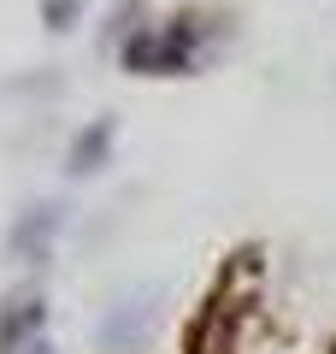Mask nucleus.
<instances>
[{
    "label": "nucleus",
    "mask_w": 336,
    "mask_h": 354,
    "mask_svg": "<svg viewBox=\"0 0 336 354\" xmlns=\"http://www.w3.org/2000/svg\"><path fill=\"white\" fill-rule=\"evenodd\" d=\"M124 71H142V77H160V30H130L124 36Z\"/></svg>",
    "instance_id": "nucleus-6"
},
{
    "label": "nucleus",
    "mask_w": 336,
    "mask_h": 354,
    "mask_svg": "<svg viewBox=\"0 0 336 354\" xmlns=\"http://www.w3.org/2000/svg\"><path fill=\"white\" fill-rule=\"evenodd\" d=\"M59 230H65V207L59 201H36V207H24V213L12 218V230H6V254L24 260V266H41L53 254V242H59Z\"/></svg>",
    "instance_id": "nucleus-1"
},
{
    "label": "nucleus",
    "mask_w": 336,
    "mask_h": 354,
    "mask_svg": "<svg viewBox=\"0 0 336 354\" xmlns=\"http://www.w3.org/2000/svg\"><path fill=\"white\" fill-rule=\"evenodd\" d=\"M112 136H118V124H112V118H88V124L71 136V153H65V171H71V177H95L100 165L112 160Z\"/></svg>",
    "instance_id": "nucleus-4"
},
{
    "label": "nucleus",
    "mask_w": 336,
    "mask_h": 354,
    "mask_svg": "<svg viewBox=\"0 0 336 354\" xmlns=\"http://www.w3.org/2000/svg\"><path fill=\"white\" fill-rule=\"evenodd\" d=\"M24 354H59V348H53V342H48V337H41V342H30V348H24Z\"/></svg>",
    "instance_id": "nucleus-9"
},
{
    "label": "nucleus",
    "mask_w": 336,
    "mask_h": 354,
    "mask_svg": "<svg viewBox=\"0 0 336 354\" xmlns=\"http://www.w3.org/2000/svg\"><path fill=\"white\" fill-rule=\"evenodd\" d=\"M195 41H200V18H177L171 30H160V77L189 71V59H195Z\"/></svg>",
    "instance_id": "nucleus-5"
},
{
    "label": "nucleus",
    "mask_w": 336,
    "mask_h": 354,
    "mask_svg": "<svg viewBox=\"0 0 336 354\" xmlns=\"http://www.w3.org/2000/svg\"><path fill=\"white\" fill-rule=\"evenodd\" d=\"M153 319H160V290L124 295V301L106 313V325H100V348H112V354L142 348V342H148V330H153Z\"/></svg>",
    "instance_id": "nucleus-2"
},
{
    "label": "nucleus",
    "mask_w": 336,
    "mask_h": 354,
    "mask_svg": "<svg viewBox=\"0 0 336 354\" xmlns=\"http://www.w3.org/2000/svg\"><path fill=\"white\" fill-rule=\"evenodd\" d=\"M330 354H336V348H330Z\"/></svg>",
    "instance_id": "nucleus-10"
},
{
    "label": "nucleus",
    "mask_w": 336,
    "mask_h": 354,
    "mask_svg": "<svg viewBox=\"0 0 336 354\" xmlns=\"http://www.w3.org/2000/svg\"><path fill=\"white\" fill-rule=\"evenodd\" d=\"M41 325H48V301L36 290L6 295V307H0V354H24L30 342H41Z\"/></svg>",
    "instance_id": "nucleus-3"
},
{
    "label": "nucleus",
    "mask_w": 336,
    "mask_h": 354,
    "mask_svg": "<svg viewBox=\"0 0 336 354\" xmlns=\"http://www.w3.org/2000/svg\"><path fill=\"white\" fill-rule=\"evenodd\" d=\"M77 18H83V0H41V24H48L53 36H65Z\"/></svg>",
    "instance_id": "nucleus-7"
},
{
    "label": "nucleus",
    "mask_w": 336,
    "mask_h": 354,
    "mask_svg": "<svg viewBox=\"0 0 336 354\" xmlns=\"http://www.w3.org/2000/svg\"><path fill=\"white\" fill-rule=\"evenodd\" d=\"M136 12H142L136 0H118V6H112V18H106V41H124L130 30H142V24H136Z\"/></svg>",
    "instance_id": "nucleus-8"
}]
</instances>
